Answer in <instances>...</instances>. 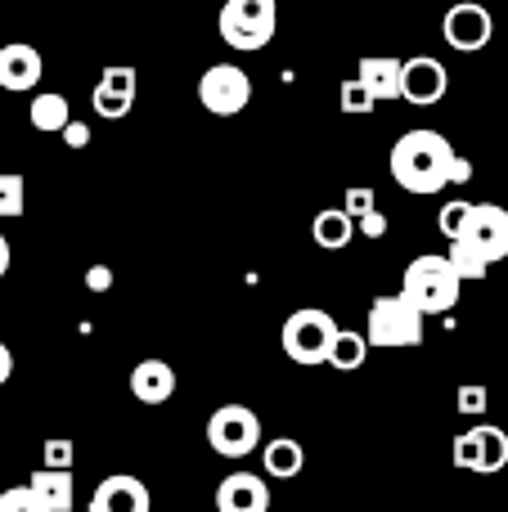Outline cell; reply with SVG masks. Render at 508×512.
I'll return each mask as SVG.
<instances>
[{
  "instance_id": "1",
  "label": "cell",
  "mask_w": 508,
  "mask_h": 512,
  "mask_svg": "<svg viewBox=\"0 0 508 512\" xmlns=\"http://www.w3.org/2000/svg\"><path fill=\"white\" fill-rule=\"evenodd\" d=\"M459 153L441 131H410L392 149V180L410 194H437L450 185V167Z\"/></svg>"
},
{
  "instance_id": "2",
  "label": "cell",
  "mask_w": 508,
  "mask_h": 512,
  "mask_svg": "<svg viewBox=\"0 0 508 512\" xmlns=\"http://www.w3.org/2000/svg\"><path fill=\"white\" fill-rule=\"evenodd\" d=\"M459 274L450 270L446 256H414L405 265V279H401V297L419 310L423 319L428 315H446V310L459 306Z\"/></svg>"
},
{
  "instance_id": "3",
  "label": "cell",
  "mask_w": 508,
  "mask_h": 512,
  "mask_svg": "<svg viewBox=\"0 0 508 512\" xmlns=\"http://www.w3.org/2000/svg\"><path fill=\"white\" fill-rule=\"evenodd\" d=\"M275 23H279L275 0H225L221 18H216L221 41L230 45V50H243V54L266 50V45L275 41Z\"/></svg>"
},
{
  "instance_id": "4",
  "label": "cell",
  "mask_w": 508,
  "mask_h": 512,
  "mask_svg": "<svg viewBox=\"0 0 508 512\" xmlns=\"http://www.w3.org/2000/svg\"><path fill=\"white\" fill-rule=\"evenodd\" d=\"M333 337H338V319L329 315V310H293V315L284 319V333H279V342H284V355L293 364H329V346Z\"/></svg>"
},
{
  "instance_id": "5",
  "label": "cell",
  "mask_w": 508,
  "mask_h": 512,
  "mask_svg": "<svg viewBox=\"0 0 508 512\" xmlns=\"http://www.w3.org/2000/svg\"><path fill=\"white\" fill-rule=\"evenodd\" d=\"M365 342L369 346H419L423 342V315L410 306V301L396 292V297H374L369 306V319H365Z\"/></svg>"
},
{
  "instance_id": "6",
  "label": "cell",
  "mask_w": 508,
  "mask_h": 512,
  "mask_svg": "<svg viewBox=\"0 0 508 512\" xmlns=\"http://www.w3.org/2000/svg\"><path fill=\"white\" fill-rule=\"evenodd\" d=\"M207 445L221 459H248L261 445V418L248 405H221L207 418Z\"/></svg>"
},
{
  "instance_id": "7",
  "label": "cell",
  "mask_w": 508,
  "mask_h": 512,
  "mask_svg": "<svg viewBox=\"0 0 508 512\" xmlns=\"http://www.w3.org/2000/svg\"><path fill=\"white\" fill-rule=\"evenodd\" d=\"M248 99H252V81H248V72L234 68V63H216V68H207L203 81H198V104L212 117L243 113Z\"/></svg>"
},
{
  "instance_id": "8",
  "label": "cell",
  "mask_w": 508,
  "mask_h": 512,
  "mask_svg": "<svg viewBox=\"0 0 508 512\" xmlns=\"http://www.w3.org/2000/svg\"><path fill=\"white\" fill-rule=\"evenodd\" d=\"M441 32H446V45L459 54H477L491 45L495 36V18L486 5H473V0H459V5L446 9V23H441Z\"/></svg>"
},
{
  "instance_id": "9",
  "label": "cell",
  "mask_w": 508,
  "mask_h": 512,
  "mask_svg": "<svg viewBox=\"0 0 508 512\" xmlns=\"http://www.w3.org/2000/svg\"><path fill=\"white\" fill-rule=\"evenodd\" d=\"M459 243H468L486 265L504 261L508 256V212L495 203H477L473 212H468V225H464V234H459Z\"/></svg>"
},
{
  "instance_id": "10",
  "label": "cell",
  "mask_w": 508,
  "mask_h": 512,
  "mask_svg": "<svg viewBox=\"0 0 508 512\" xmlns=\"http://www.w3.org/2000/svg\"><path fill=\"white\" fill-rule=\"evenodd\" d=\"M508 463V432L482 423L473 432L455 436V468H473V472H500Z\"/></svg>"
},
{
  "instance_id": "11",
  "label": "cell",
  "mask_w": 508,
  "mask_h": 512,
  "mask_svg": "<svg viewBox=\"0 0 508 512\" xmlns=\"http://www.w3.org/2000/svg\"><path fill=\"white\" fill-rule=\"evenodd\" d=\"M446 86H450L446 63L432 59V54H414V59H405V63H401V99H410L414 108H432V104H441Z\"/></svg>"
},
{
  "instance_id": "12",
  "label": "cell",
  "mask_w": 508,
  "mask_h": 512,
  "mask_svg": "<svg viewBox=\"0 0 508 512\" xmlns=\"http://www.w3.org/2000/svg\"><path fill=\"white\" fill-rule=\"evenodd\" d=\"M90 512H153L149 508V486L135 481V477H126V472H113V477H104L95 486Z\"/></svg>"
},
{
  "instance_id": "13",
  "label": "cell",
  "mask_w": 508,
  "mask_h": 512,
  "mask_svg": "<svg viewBox=\"0 0 508 512\" xmlns=\"http://www.w3.org/2000/svg\"><path fill=\"white\" fill-rule=\"evenodd\" d=\"M216 508L221 512H270V481L257 472H230L216 486Z\"/></svg>"
},
{
  "instance_id": "14",
  "label": "cell",
  "mask_w": 508,
  "mask_h": 512,
  "mask_svg": "<svg viewBox=\"0 0 508 512\" xmlns=\"http://www.w3.org/2000/svg\"><path fill=\"white\" fill-rule=\"evenodd\" d=\"M90 104H95V113L108 117V122L126 117L131 113V104H135V72L131 68H104V77L95 81Z\"/></svg>"
},
{
  "instance_id": "15",
  "label": "cell",
  "mask_w": 508,
  "mask_h": 512,
  "mask_svg": "<svg viewBox=\"0 0 508 512\" xmlns=\"http://www.w3.org/2000/svg\"><path fill=\"white\" fill-rule=\"evenodd\" d=\"M41 68L45 63L32 45H5V50H0V90L23 95V90H32L36 81H41Z\"/></svg>"
},
{
  "instance_id": "16",
  "label": "cell",
  "mask_w": 508,
  "mask_h": 512,
  "mask_svg": "<svg viewBox=\"0 0 508 512\" xmlns=\"http://www.w3.org/2000/svg\"><path fill=\"white\" fill-rule=\"evenodd\" d=\"M131 396L140 405H162L176 396V369L167 360H140L131 369Z\"/></svg>"
},
{
  "instance_id": "17",
  "label": "cell",
  "mask_w": 508,
  "mask_h": 512,
  "mask_svg": "<svg viewBox=\"0 0 508 512\" xmlns=\"http://www.w3.org/2000/svg\"><path fill=\"white\" fill-rule=\"evenodd\" d=\"M27 490L36 495V504L45 512H68L72 508V472L68 468H36L32 481H27Z\"/></svg>"
},
{
  "instance_id": "18",
  "label": "cell",
  "mask_w": 508,
  "mask_h": 512,
  "mask_svg": "<svg viewBox=\"0 0 508 512\" xmlns=\"http://www.w3.org/2000/svg\"><path fill=\"white\" fill-rule=\"evenodd\" d=\"M356 81L378 99H401V59H383V54H369V59H360V72Z\"/></svg>"
},
{
  "instance_id": "19",
  "label": "cell",
  "mask_w": 508,
  "mask_h": 512,
  "mask_svg": "<svg viewBox=\"0 0 508 512\" xmlns=\"http://www.w3.org/2000/svg\"><path fill=\"white\" fill-rule=\"evenodd\" d=\"M261 468L266 477H279V481H293L297 472L306 468V450L293 441V436H279V441L261 445Z\"/></svg>"
},
{
  "instance_id": "20",
  "label": "cell",
  "mask_w": 508,
  "mask_h": 512,
  "mask_svg": "<svg viewBox=\"0 0 508 512\" xmlns=\"http://www.w3.org/2000/svg\"><path fill=\"white\" fill-rule=\"evenodd\" d=\"M311 234H315V243H320L324 252H342V248L351 243V234H356V221H351L342 207H333V212H320V216H315Z\"/></svg>"
},
{
  "instance_id": "21",
  "label": "cell",
  "mask_w": 508,
  "mask_h": 512,
  "mask_svg": "<svg viewBox=\"0 0 508 512\" xmlns=\"http://www.w3.org/2000/svg\"><path fill=\"white\" fill-rule=\"evenodd\" d=\"M32 126L36 131H59L63 135V126L72 122V108H68V99L63 95H54V90H41V95L32 99Z\"/></svg>"
},
{
  "instance_id": "22",
  "label": "cell",
  "mask_w": 508,
  "mask_h": 512,
  "mask_svg": "<svg viewBox=\"0 0 508 512\" xmlns=\"http://www.w3.org/2000/svg\"><path fill=\"white\" fill-rule=\"evenodd\" d=\"M365 355H369L365 333L338 328V337H333V346H329V364H333V369H338V373H356L360 364H365Z\"/></svg>"
},
{
  "instance_id": "23",
  "label": "cell",
  "mask_w": 508,
  "mask_h": 512,
  "mask_svg": "<svg viewBox=\"0 0 508 512\" xmlns=\"http://www.w3.org/2000/svg\"><path fill=\"white\" fill-rule=\"evenodd\" d=\"M446 261H450V270L459 274V283H477V279H486V274H491V265L482 261V256H477L473 248H468V243H450V252H446Z\"/></svg>"
},
{
  "instance_id": "24",
  "label": "cell",
  "mask_w": 508,
  "mask_h": 512,
  "mask_svg": "<svg viewBox=\"0 0 508 512\" xmlns=\"http://www.w3.org/2000/svg\"><path fill=\"white\" fill-rule=\"evenodd\" d=\"M23 203H27V185L23 176H0V216H23Z\"/></svg>"
},
{
  "instance_id": "25",
  "label": "cell",
  "mask_w": 508,
  "mask_h": 512,
  "mask_svg": "<svg viewBox=\"0 0 508 512\" xmlns=\"http://www.w3.org/2000/svg\"><path fill=\"white\" fill-rule=\"evenodd\" d=\"M338 104H342V113H374V95H369V90L360 86L356 77H351V81H342V90H338Z\"/></svg>"
},
{
  "instance_id": "26",
  "label": "cell",
  "mask_w": 508,
  "mask_h": 512,
  "mask_svg": "<svg viewBox=\"0 0 508 512\" xmlns=\"http://www.w3.org/2000/svg\"><path fill=\"white\" fill-rule=\"evenodd\" d=\"M468 212H473V203H459V198H455V203H446V207H441L437 225H441V234H446L450 243H455L459 234H464V225H468Z\"/></svg>"
},
{
  "instance_id": "27",
  "label": "cell",
  "mask_w": 508,
  "mask_h": 512,
  "mask_svg": "<svg viewBox=\"0 0 508 512\" xmlns=\"http://www.w3.org/2000/svg\"><path fill=\"white\" fill-rule=\"evenodd\" d=\"M72 459H77L72 441H63V436L45 441V450H41V468H72Z\"/></svg>"
},
{
  "instance_id": "28",
  "label": "cell",
  "mask_w": 508,
  "mask_h": 512,
  "mask_svg": "<svg viewBox=\"0 0 508 512\" xmlns=\"http://www.w3.org/2000/svg\"><path fill=\"white\" fill-rule=\"evenodd\" d=\"M0 512H45L41 504H36V495L27 486H14L0 495Z\"/></svg>"
},
{
  "instance_id": "29",
  "label": "cell",
  "mask_w": 508,
  "mask_h": 512,
  "mask_svg": "<svg viewBox=\"0 0 508 512\" xmlns=\"http://www.w3.org/2000/svg\"><path fill=\"white\" fill-rule=\"evenodd\" d=\"M342 212L356 221V216H365V212H374V189L369 185H356V189H347V203H342Z\"/></svg>"
},
{
  "instance_id": "30",
  "label": "cell",
  "mask_w": 508,
  "mask_h": 512,
  "mask_svg": "<svg viewBox=\"0 0 508 512\" xmlns=\"http://www.w3.org/2000/svg\"><path fill=\"white\" fill-rule=\"evenodd\" d=\"M486 409V387H459V414H482Z\"/></svg>"
},
{
  "instance_id": "31",
  "label": "cell",
  "mask_w": 508,
  "mask_h": 512,
  "mask_svg": "<svg viewBox=\"0 0 508 512\" xmlns=\"http://www.w3.org/2000/svg\"><path fill=\"white\" fill-rule=\"evenodd\" d=\"M356 230L365 234V239H383V234H387V216H383V212H365V216H356Z\"/></svg>"
},
{
  "instance_id": "32",
  "label": "cell",
  "mask_w": 508,
  "mask_h": 512,
  "mask_svg": "<svg viewBox=\"0 0 508 512\" xmlns=\"http://www.w3.org/2000/svg\"><path fill=\"white\" fill-rule=\"evenodd\" d=\"M63 144H68V149H86V144H90V131H86L81 122H68V126H63Z\"/></svg>"
},
{
  "instance_id": "33",
  "label": "cell",
  "mask_w": 508,
  "mask_h": 512,
  "mask_svg": "<svg viewBox=\"0 0 508 512\" xmlns=\"http://www.w3.org/2000/svg\"><path fill=\"white\" fill-rule=\"evenodd\" d=\"M108 283H113V270H108V265H90L86 288H90V292H108Z\"/></svg>"
},
{
  "instance_id": "34",
  "label": "cell",
  "mask_w": 508,
  "mask_h": 512,
  "mask_svg": "<svg viewBox=\"0 0 508 512\" xmlns=\"http://www.w3.org/2000/svg\"><path fill=\"white\" fill-rule=\"evenodd\" d=\"M468 180H473V162L455 158V167H450V185H468Z\"/></svg>"
},
{
  "instance_id": "35",
  "label": "cell",
  "mask_w": 508,
  "mask_h": 512,
  "mask_svg": "<svg viewBox=\"0 0 508 512\" xmlns=\"http://www.w3.org/2000/svg\"><path fill=\"white\" fill-rule=\"evenodd\" d=\"M9 378H14V351H9V346L0 342V387H5Z\"/></svg>"
},
{
  "instance_id": "36",
  "label": "cell",
  "mask_w": 508,
  "mask_h": 512,
  "mask_svg": "<svg viewBox=\"0 0 508 512\" xmlns=\"http://www.w3.org/2000/svg\"><path fill=\"white\" fill-rule=\"evenodd\" d=\"M9 261H14V252H9V239H5V234H0V279H5Z\"/></svg>"
},
{
  "instance_id": "37",
  "label": "cell",
  "mask_w": 508,
  "mask_h": 512,
  "mask_svg": "<svg viewBox=\"0 0 508 512\" xmlns=\"http://www.w3.org/2000/svg\"><path fill=\"white\" fill-rule=\"evenodd\" d=\"M0 50H5V41H0Z\"/></svg>"
},
{
  "instance_id": "38",
  "label": "cell",
  "mask_w": 508,
  "mask_h": 512,
  "mask_svg": "<svg viewBox=\"0 0 508 512\" xmlns=\"http://www.w3.org/2000/svg\"><path fill=\"white\" fill-rule=\"evenodd\" d=\"M212 512H221V508H212Z\"/></svg>"
}]
</instances>
